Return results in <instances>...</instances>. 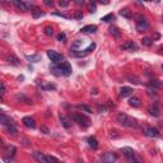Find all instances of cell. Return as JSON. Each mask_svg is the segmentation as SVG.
<instances>
[{"label":"cell","mask_w":163,"mask_h":163,"mask_svg":"<svg viewBox=\"0 0 163 163\" xmlns=\"http://www.w3.org/2000/svg\"><path fill=\"white\" fill-rule=\"evenodd\" d=\"M89 11H91V13H94V11H96V5H94V4H91Z\"/></svg>","instance_id":"cell-42"},{"label":"cell","mask_w":163,"mask_h":163,"mask_svg":"<svg viewBox=\"0 0 163 163\" xmlns=\"http://www.w3.org/2000/svg\"><path fill=\"white\" fill-rule=\"evenodd\" d=\"M13 5H16L18 9H20V10H29V9H33L32 8V5L29 4V3H27V1H22V0H13Z\"/></svg>","instance_id":"cell-9"},{"label":"cell","mask_w":163,"mask_h":163,"mask_svg":"<svg viewBox=\"0 0 163 163\" xmlns=\"http://www.w3.org/2000/svg\"><path fill=\"white\" fill-rule=\"evenodd\" d=\"M41 130H42V131H45V134H49V129H47V127L42 126V127H41Z\"/></svg>","instance_id":"cell-44"},{"label":"cell","mask_w":163,"mask_h":163,"mask_svg":"<svg viewBox=\"0 0 163 163\" xmlns=\"http://www.w3.org/2000/svg\"><path fill=\"white\" fill-rule=\"evenodd\" d=\"M32 156H33V158L36 159V161H38L40 163H47V157L43 153H41V152H33V153H32Z\"/></svg>","instance_id":"cell-14"},{"label":"cell","mask_w":163,"mask_h":163,"mask_svg":"<svg viewBox=\"0 0 163 163\" xmlns=\"http://www.w3.org/2000/svg\"><path fill=\"white\" fill-rule=\"evenodd\" d=\"M43 32H45V34H46V36H49V37L54 36V28L50 27V26H47V27L43 29Z\"/></svg>","instance_id":"cell-30"},{"label":"cell","mask_w":163,"mask_h":163,"mask_svg":"<svg viewBox=\"0 0 163 163\" xmlns=\"http://www.w3.org/2000/svg\"><path fill=\"white\" fill-rule=\"evenodd\" d=\"M51 72L55 74V75H69L72 73V66H70L68 63H61V64H52L50 66Z\"/></svg>","instance_id":"cell-2"},{"label":"cell","mask_w":163,"mask_h":163,"mask_svg":"<svg viewBox=\"0 0 163 163\" xmlns=\"http://www.w3.org/2000/svg\"><path fill=\"white\" fill-rule=\"evenodd\" d=\"M3 162H5V163H14V161H13V158H8V157H3Z\"/></svg>","instance_id":"cell-37"},{"label":"cell","mask_w":163,"mask_h":163,"mask_svg":"<svg viewBox=\"0 0 163 163\" xmlns=\"http://www.w3.org/2000/svg\"><path fill=\"white\" fill-rule=\"evenodd\" d=\"M149 85L153 88H161V89H163V83L159 82V80H150Z\"/></svg>","instance_id":"cell-25"},{"label":"cell","mask_w":163,"mask_h":163,"mask_svg":"<svg viewBox=\"0 0 163 163\" xmlns=\"http://www.w3.org/2000/svg\"><path fill=\"white\" fill-rule=\"evenodd\" d=\"M60 121H61V124H63V126L64 127H70V124H69V120H68L65 116H60Z\"/></svg>","instance_id":"cell-32"},{"label":"cell","mask_w":163,"mask_h":163,"mask_svg":"<svg viewBox=\"0 0 163 163\" xmlns=\"http://www.w3.org/2000/svg\"><path fill=\"white\" fill-rule=\"evenodd\" d=\"M82 45H83V40H75L72 43V50L73 51H80Z\"/></svg>","instance_id":"cell-19"},{"label":"cell","mask_w":163,"mask_h":163,"mask_svg":"<svg viewBox=\"0 0 163 163\" xmlns=\"http://www.w3.org/2000/svg\"><path fill=\"white\" fill-rule=\"evenodd\" d=\"M122 153H124V156L126 157V159L129 163H143V161L140 159V157L136 156V153L131 149V148H129V147L122 148Z\"/></svg>","instance_id":"cell-3"},{"label":"cell","mask_w":163,"mask_h":163,"mask_svg":"<svg viewBox=\"0 0 163 163\" xmlns=\"http://www.w3.org/2000/svg\"><path fill=\"white\" fill-rule=\"evenodd\" d=\"M27 57V60L32 61V63H37L38 60H40V56L38 55H32V56H26Z\"/></svg>","instance_id":"cell-35"},{"label":"cell","mask_w":163,"mask_h":163,"mask_svg":"<svg viewBox=\"0 0 163 163\" xmlns=\"http://www.w3.org/2000/svg\"><path fill=\"white\" fill-rule=\"evenodd\" d=\"M159 51H163V46H161V47H159Z\"/></svg>","instance_id":"cell-47"},{"label":"cell","mask_w":163,"mask_h":163,"mask_svg":"<svg viewBox=\"0 0 163 163\" xmlns=\"http://www.w3.org/2000/svg\"><path fill=\"white\" fill-rule=\"evenodd\" d=\"M7 61L9 64H11V65H19L20 64L19 59L17 57V56H14V55H8L7 56Z\"/></svg>","instance_id":"cell-18"},{"label":"cell","mask_w":163,"mask_h":163,"mask_svg":"<svg viewBox=\"0 0 163 163\" xmlns=\"http://www.w3.org/2000/svg\"><path fill=\"white\" fill-rule=\"evenodd\" d=\"M17 99H23L26 103H27V105H32V101L28 99L27 97L24 96V94H18V96H17Z\"/></svg>","instance_id":"cell-33"},{"label":"cell","mask_w":163,"mask_h":163,"mask_svg":"<svg viewBox=\"0 0 163 163\" xmlns=\"http://www.w3.org/2000/svg\"><path fill=\"white\" fill-rule=\"evenodd\" d=\"M114 19H115V16L112 13H110V14H107V16L102 17V19L101 20H103V22H111V20H114Z\"/></svg>","instance_id":"cell-31"},{"label":"cell","mask_w":163,"mask_h":163,"mask_svg":"<svg viewBox=\"0 0 163 163\" xmlns=\"http://www.w3.org/2000/svg\"><path fill=\"white\" fill-rule=\"evenodd\" d=\"M59 5H60V7H63V8H65V7H68V5H69V1H65V0H60V1H59Z\"/></svg>","instance_id":"cell-38"},{"label":"cell","mask_w":163,"mask_h":163,"mask_svg":"<svg viewBox=\"0 0 163 163\" xmlns=\"http://www.w3.org/2000/svg\"><path fill=\"white\" fill-rule=\"evenodd\" d=\"M121 49L127 50V51H136V50H138V45H136L135 42H133V41H127V42H125L121 46Z\"/></svg>","instance_id":"cell-12"},{"label":"cell","mask_w":163,"mask_h":163,"mask_svg":"<svg viewBox=\"0 0 163 163\" xmlns=\"http://www.w3.org/2000/svg\"><path fill=\"white\" fill-rule=\"evenodd\" d=\"M143 134L145 136H149V138H159V136H161V133H159L156 127H152V126L143 127Z\"/></svg>","instance_id":"cell-7"},{"label":"cell","mask_w":163,"mask_h":163,"mask_svg":"<svg viewBox=\"0 0 163 163\" xmlns=\"http://www.w3.org/2000/svg\"><path fill=\"white\" fill-rule=\"evenodd\" d=\"M80 31L84 32V33H94V32L97 31V26L96 24H88V26H85V27H83Z\"/></svg>","instance_id":"cell-16"},{"label":"cell","mask_w":163,"mask_h":163,"mask_svg":"<svg viewBox=\"0 0 163 163\" xmlns=\"http://www.w3.org/2000/svg\"><path fill=\"white\" fill-rule=\"evenodd\" d=\"M120 16L121 17H124V18H127V19H130V18H131V11H130L129 9H126V8H125V9H121L120 10Z\"/></svg>","instance_id":"cell-24"},{"label":"cell","mask_w":163,"mask_h":163,"mask_svg":"<svg viewBox=\"0 0 163 163\" xmlns=\"http://www.w3.org/2000/svg\"><path fill=\"white\" fill-rule=\"evenodd\" d=\"M75 18L76 19H82L83 18V14L80 13V11H76V13H75Z\"/></svg>","instance_id":"cell-40"},{"label":"cell","mask_w":163,"mask_h":163,"mask_svg":"<svg viewBox=\"0 0 163 163\" xmlns=\"http://www.w3.org/2000/svg\"><path fill=\"white\" fill-rule=\"evenodd\" d=\"M153 38H149V37H144L143 40H141V43H143L144 46H152L153 45Z\"/></svg>","instance_id":"cell-27"},{"label":"cell","mask_w":163,"mask_h":163,"mask_svg":"<svg viewBox=\"0 0 163 163\" xmlns=\"http://www.w3.org/2000/svg\"><path fill=\"white\" fill-rule=\"evenodd\" d=\"M76 4H83V0H76Z\"/></svg>","instance_id":"cell-45"},{"label":"cell","mask_w":163,"mask_h":163,"mask_svg":"<svg viewBox=\"0 0 163 163\" xmlns=\"http://www.w3.org/2000/svg\"><path fill=\"white\" fill-rule=\"evenodd\" d=\"M162 19H163V17H162Z\"/></svg>","instance_id":"cell-50"},{"label":"cell","mask_w":163,"mask_h":163,"mask_svg":"<svg viewBox=\"0 0 163 163\" xmlns=\"http://www.w3.org/2000/svg\"><path fill=\"white\" fill-rule=\"evenodd\" d=\"M65 38H66V36H65V33H60V34H57V41H65Z\"/></svg>","instance_id":"cell-39"},{"label":"cell","mask_w":163,"mask_h":163,"mask_svg":"<svg viewBox=\"0 0 163 163\" xmlns=\"http://www.w3.org/2000/svg\"><path fill=\"white\" fill-rule=\"evenodd\" d=\"M47 56H49L50 60H51L54 64H61V63H64V56L61 55V54H59V52H56V51L49 50V51H47Z\"/></svg>","instance_id":"cell-6"},{"label":"cell","mask_w":163,"mask_h":163,"mask_svg":"<svg viewBox=\"0 0 163 163\" xmlns=\"http://www.w3.org/2000/svg\"><path fill=\"white\" fill-rule=\"evenodd\" d=\"M31 11H32V16H33V18H40V17L45 16V13H43V11H41V9H40V8H37V7H33V9H32Z\"/></svg>","instance_id":"cell-21"},{"label":"cell","mask_w":163,"mask_h":163,"mask_svg":"<svg viewBox=\"0 0 163 163\" xmlns=\"http://www.w3.org/2000/svg\"><path fill=\"white\" fill-rule=\"evenodd\" d=\"M0 93H1V97L4 96V93H5V84L3 82H1V92H0Z\"/></svg>","instance_id":"cell-41"},{"label":"cell","mask_w":163,"mask_h":163,"mask_svg":"<svg viewBox=\"0 0 163 163\" xmlns=\"http://www.w3.org/2000/svg\"><path fill=\"white\" fill-rule=\"evenodd\" d=\"M117 122L120 124L121 126L124 127H129V129H136L138 127V120L131 116H129V115H126L125 112H120V114L117 115Z\"/></svg>","instance_id":"cell-1"},{"label":"cell","mask_w":163,"mask_h":163,"mask_svg":"<svg viewBox=\"0 0 163 163\" xmlns=\"http://www.w3.org/2000/svg\"><path fill=\"white\" fill-rule=\"evenodd\" d=\"M61 163H64V162H61Z\"/></svg>","instance_id":"cell-48"},{"label":"cell","mask_w":163,"mask_h":163,"mask_svg":"<svg viewBox=\"0 0 163 163\" xmlns=\"http://www.w3.org/2000/svg\"><path fill=\"white\" fill-rule=\"evenodd\" d=\"M110 133H111V134H110V135H111V138H118V136H120L117 130H111Z\"/></svg>","instance_id":"cell-36"},{"label":"cell","mask_w":163,"mask_h":163,"mask_svg":"<svg viewBox=\"0 0 163 163\" xmlns=\"http://www.w3.org/2000/svg\"><path fill=\"white\" fill-rule=\"evenodd\" d=\"M162 68H163V65H162Z\"/></svg>","instance_id":"cell-49"},{"label":"cell","mask_w":163,"mask_h":163,"mask_svg":"<svg viewBox=\"0 0 163 163\" xmlns=\"http://www.w3.org/2000/svg\"><path fill=\"white\" fill-rule=\"evenodd\" d=\"M76 163H85V162L82 161V159H78V161H76Z\"/></svg>","instance_id":"cell-46"},{"label":"cell","mask_w":163,"mask_h":163,"mask_svg":"<svg viewBox=\"0 0 163 163\" xmlns=\"http://www.w3.org/2000/svg\"><path fill=\"white\" fill-rule=\"evenodd\" d=\"M22 122H23V125L26 127H28V129H34V127H36V121H34V118L31 117V116L23 117Z\"/></svg>","instance_id":"cell-11"},{"label":"cell","mask_w":163,"mask_h":163,"mask_svg":"<svg viewBox=\"0 0 163 163\" xmlns=\"http://www.w3.org/2000/svg\"><path fill=\"white\" fill-rule=\"evenodd\" d=\"M16 147H14V145H8L7 148H5V152L8 153V156L9 157H11V158H13L14 157V153H16Z\"/></svg>","instance_id":"cell-23"},{"label":"cell","mask_w":163,"mask_h":163,"mask_svg":"<svg viewBox=\"0 0 163 163\" xmlns=\"http://www.w3.org/2000/svg\"><path fill=\"white\" fill-rule=\"evenodd\" d=\"M0 122H1V125H4V126L14 125L13 120H11V118H10L9 116H7L5 114H1V115H0Z\"/></svg>","instance_id":"cell-13"},{"label":"cell","mask_w":163,"mask_h":163,"mask_svg":"<svg viewBox=\"0 0 163 163\" xmlns=\"http://www.w3.org/2000/svg\"><path fill=\"white\" fill-rule=\"evenodd\" d=\"M110 33H111L112 36H115V37H118V36H120V31H118V28L115 27V26L110 27Z\"/></svg>","instance_id":"cell-26"},{"label":"cell","mask_w":163,"mask_h":163,"mask_svg":"<svg viewBox=\"0 0 163 163\" xmlns=\"http://www.w3.org/2000/svg\"><path fill=\"white\" fill-rule=\"evenodd\" d=\"M45 5H47V7H51L52 1H50V0H45Z\"/></svg>","instance_id":"cell-43"},{"label":"cell","mask_w":163,"mask_h":163,"mask_svg":"<svg viewBox=\"0 0 163 163\" xmlns=\"http://www.w3.org/2000/svg\"><path fill=\"white\" fill-rule=\"evenodd\" d=\"M88 145H89L92 149H97L98 148V140L94 136H89L88 138Z\"/></svg>","instance_id":"cell-17"},{"label":"cell","mask_w":163,"mask_h":163,"mask_svg":"<svg viewBox=\"0 0 163 163\" xmlns=\"http://www.w3.org/2000/svg\"><path fill=\"white\" fill-rule=\"evenodd\" d=\"M47 157V163H61L60 161H59L56 157L54 156H46Z\"/></svg>","instance_id":"cell-34"},{"label":"cell","mask_w":163,"mask_h":163,"mask_svg":"<svg viewBox=\"0 0 163 163\" xmlns=\"http://www.w3.org/2000/svg\"><path fill=\"white\" fill-rule=\"evenodd\" d=\"M133 88H130V87H122L120 89V97H122V98H125V97H129V96H131L133 94Z\"/></svg>","instance_id":"cell-15"},{"label":"cell","mask_w":163,"mask_h":163,"mask_svg":"<svg viewBox=\"0 0 163 163\" xmlns=\"http://www.w3.org/2000/svg\"><path fill=\"white\" fill-rule=\"evenodd\" d=\"M149 114L152 115L154 117H158L159 114H161V111H159V107L157 105H153L152 107H149Z\"/></svg>","instance_id":"cell-20"},{"label":"cell","mask_w":163,"mask_h":163,"mask_svg":"<svg viewBox=\"0 0 163 163\" xmlns=\"http://www.w3.org/2000/svg\"><path fill=\"white\" fill-rule=\"evenodd\" d=\"M72 120L75 121L76 124H79V125L83 126V127H88L91 125L89 118H87L84 115H82V114H74V115H72Z\"/></svg>","instance_id":"cell-5"},{"label":"cell","mask_w":163,"mask_h":163,"mask_svg":"<svg viewBox=\"0 0 163 163\" xmlns=\"http://www.w3.org/2000/svg\"><path fill=\"white\" fill-rule=\"evenodd\" d=\"M78 108L84 112H87V114H92V107H89V106H87V105H78Z\"/></svg>","instance_id":"cell-28"},{"label":"cell","mask_w":163,"mask_h":163,"mask_svg":"<svg viewBox=\"0 0 163 163\" xmlns=\"http://www.w3.org/2000/svg\"><path fill=\"white\" fill-rule=\"evenodd\" d=\"M96 49V43H91L89 46L87 47L85 50H80V51H73V56H75V57H83V56H85V55H88L91 51H93V50Z\"/></svg>","instance_id":"cell-8"},{"label":"cell","mask_w":163,"mask_h":163,"mask_svg":"<svg viewBox=\"0 0 163 163\" xmlns=\"http://www.w3.org/2000/svg\"><path fill=\"white\" fill-rule=\"evenodd\" d=\"M117 154L115 153V152H107V153H105V156L102 157V159H103V162L105 163H115L117 161Z\"/></svg>","instance_id":"cell-10"},{"label":"cell","mask_w":163,"mask_h":163,"mask_svg":"<svg viewBox=\"0 0 163 163\" xmlns=\"http://www.w3.org/2000/svg\"><path fill=\"white\" fill-rule=\"evenodd\" d=\"M129 105L133 106V107H138V106H140V99L138 97H131L129 99Z\"/></svg>","instance_id":"cell-22"},{"label":"cell","mask_w":163,"mask_h":163,"mask_svg":"<svg viewBox=\"0 0 163 163\" xmlns=\"http://www.w3.org/2000/svg\"><path fill=\"white\" fill-rule=\"evenodd\" d=\"M7 131H8V134H10V135H16L17 134V127L14 125H9V126H7Z\"/></svg>","instance_id":"cell-29"},{"label":"cell","mask_w":163,"mask_h":163,"mask_svg":"<svg viewBox=\"0 0 163 163\" xmlns=\"http://www.w3.org/2000/svg\"><path fill=\"white\" fill-rule=\"evenodd\" d=\"M134 18H135V23H136V28H138L139 31H147V29L149 28L148 20L143 14H136Z\"/></svg>","instance_id":"cell-4"}]
</instances>
